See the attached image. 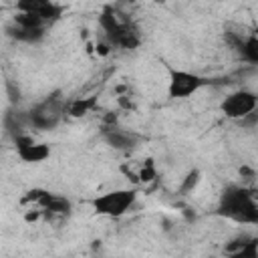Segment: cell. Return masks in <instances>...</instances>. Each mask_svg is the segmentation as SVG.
<instances>
[{
    "label": "cell",
    "instance_id": "1",
    "mask_svg": "<svg viewBox=\"0 0 258 258\" xmlns=\"http://www.w3.org/2000/svg\"><path fill=\"white\" fill-rule=\"evenodd\" d=\"M216 212L236 224H258V194L248 185H228L220 196Z\"/></svg>",
    "mask_w": 258,
    "mask_h": 258
},
{
    "label": "cell",
    "instance_id": "2",
    "mask_svg": "<svg viewBox=\"0 0 258 258\" xmlns=\"http://www.w3.org/2000/svg\"><path fill=\"white\" fill-rule=\"evenodd\" d=\"M99 26L111 46L133 50L141 44V36H139V30L135 28V24L129 20L127 14L119 12L115 6H103V10L99 14Z\"/></svg>",
    "mask_w": 258,
    "mask_h": 258
},
{
    "label": "cell",
    "instance_id": "3",
    "mask_svg": "<svg viewBox=\"0 0 258 258\" xmlns=\"http://www.w3.org/2000/svg\"><path fill=\"white\" fill-rule=\"evenodd\" d=\"M64 109H67V99L60 97V93H52L46 99H42L40 103H36L28 113V125L40 131H48L54 129L62 117H64Z\"/></svg>",
    "mask_w": 258,
    "mask_h": 258
},
{
    "label": "cell",
    "instance_id": "4",
    "mask_svg": "<svg viewBox=\"0 0 258 258\" xmlns=\"http://www.w3.org/2000/svg\"><path fill=\"white\" fill-rule=\"evenodd\" d=\"M137 202V191L135 189H111L107 194L97 196L91 206L99 216L107 218H121L125 216Z\"/></svg>",
    "mask_w": 258,
    "mask_h": 258
},
{
    "label": "cell",
    "instance_id": "5",
    "mask_svg": "<svg viewBox=\"0 0 258 258\" xmlns=\"http://www.w3.org/2000/svg\"><path fill=\"white\" fill-rule=\"evenodd\" d=\"M210 81L206 77H200L198 73L183 71V69H169V81H167V95L169 99H187L194 93H198L202 87H206Z\"/></svg>",
    "mask_w": 258,
    "mask_h": 258
},
{
    "label": "cell",
    "instance_id": "6",
    "mask_svg": "<svg viewBox=\"0 0 258 258\" xmlns=\"http://www.w3.org/2000/svg\"><path fill=\"white\" fill-rule=\"evenodd\" d=\"M256 109H258V95L248 89H238V91L226 95L224 101L220 103V111L228 119H234L238 123Z\"/></svg>",
    "mask_w": 258,
    "mask_h": 258
},
{
    "label": "cell",
    "instance_id": "7",
    "mask_svg": "<svg viewBox=\"0 0 258 258\" xmlns=\"http://www.w3.org/2000/svg\"><path fill=\"white\" fill-rule=\"evenodd\" d=\"M14 145H16V155L24 163H42L50 155V147L46 143L34 141L28 133H22V135L14 137Z\"/></svg>",
    "mask_w": 258,
    "mask_h": 258
},
{
    "label": "cell",
    "instance_id": "8",
    "mask_svg": "<svg viewBox=\"0 0 258 258\" xmlns=\"http://www.w3.org/2000/svg\"><path fill=\"white\" fill-rule=\"evenodd\" d=\"M16 12L32 14L48 26L50 22L58 20V16L62 14V6L48 2V0H20V2H16Z\"/></svg>",
    "mask_w": 258,
    "mask_h": 258
},
{
    "label": "cell",
    "instance_id": "9",
    "mask_svg": "<svg viewBox=\"0 0 258 258\" xmlns=\"http://www.w3.org/2000/svg\"><path fill=\"white\" fill-rule=\"evenodd\" d=\"M226 258H258V238L240 236L226 244Z\"/></svg>",
    "mask_w": 258,
    "mask_h": 258
},
{
    "label": "cell",
    "instance_id": "10",
    "mask_svg": "<svg viewBox=\"0 0 258 258\" xmlns=\"http://www.w3.org/2000/svg\"><path fill=\"white\" fill-rule=\"evenodd\" d=\"M103 137H105V141H107L113 149H117V151H129V149H133V147L137 145V141H139V137H137L135 133L123 131V129L113 127V125H111V127H105Z\"/></svg>",
    "mask_w": 258,
    "mask_h": 258
},
{
    "label": "cell",
    "instance_id": "11",
    "mask_svg": "<svg viewBox=\"0 0 258 258\" xmlns=\"http://www.w3.org/2000/svg\"><path fill=\"white\" fill-rule=\"evenodd\" d=\"M40 212L46 216H69L71 214V202L64 196H54V194H46Z\"/></svg>",
    "mask_w": 258,
    "mask_h": 258
},
{
    "label": "cell",
    "instance_id": "12",
    "mask_svg": "<svg viewBox=\"0 0 258 258\" xmlns=\"http://www.w3.org/2000/svg\"><path fill=\"white\" fill-rule=\"evenodd\" d=\"M97 107V99L95 97H79V99H71L67 101V109L64 115L73 117V119H81L87 113H91Z\"/></svg>",
    "mask_w": 258,
    "mask_h": 258
},
{
    "label": "cell",
    "instance_id": "13",
    "mask_svg": "<svg viewBox=\"0 0 258 258\" xmlns=\"http://www.w3.org/2000/svg\"><path fill=\"white\" fill-rule=\"evenodd\" d=\"M8 36H12L14 40H18V42H38L40 38H44V32L46 30H32V28H22V26H18V24H10L8 28Z\"/></svg>",
    "mask_w": 258,
    "mask_h": 258
},
{
    "label": "cell",
    "instance_id": "14",
    "mask_svg": "<svg viewBox=\"0 0 258 258\" xmlns=\"http://www.w3.org/2000/svg\"><path fill=\"white\" fill-rule=\"evenodd\" d=\"M240 56L246 60V62H252V64H258V34H248L242 38V44L238 48Z\"/></svg>",
    "mask_w": 258,
    "mask_h": 258
},
{
    "label": "cell",
    "instance_id": "15",
    "mask_svg": "<svg viewBox=\"0 0 258 258\" xmlns=\"http://www.w3.org/2000/svg\"><path fill=\"white\" fill-rule=\"evenodd\" d=\"M198 183H200V171H198V169H194V171H189V173H187V177L183 179V183H181V191H183V194H187V191H191Z\"/></svg>",
    "mask_w": 258,
    "mask_h": 258
},
{
    "label": "cell",
    "instance_id": "16",
    "mask_svg": "<svg viewBox=\"0 0 258 258\" xmlns=\"http://www.w3.org/2000/svg\"><path fill=\"white\" fill-rule=\"evenodd\" d=\"M139 179L145 183V181H151V179H155V167H153V163L151 161H147L143 167H141V171H139Z\"/></svg>",
    "mask_w": 258,
    "mask_h": 258
},
{
    "label": "cell",
    "instance_id": "17",
    "mask_svg": "<svg viewBox=\"0 0 258 258\" xmlns=\"http://www.w3.org/2000/svg\"><path fill=\"white\" fill-rule=\"evenodd\" d=\"M240 125H242V127H256V125H258V109L252 111L248 117H244V119L240 121Z\"/></svg>",
    "mask_w": 258,
    "mask_h": 258
}]
</instances>
